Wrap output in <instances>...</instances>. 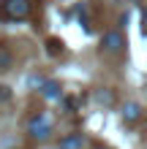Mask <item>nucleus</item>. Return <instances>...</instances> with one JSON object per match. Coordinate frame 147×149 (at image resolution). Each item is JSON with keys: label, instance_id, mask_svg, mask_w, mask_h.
Here are the masks:
<instances>
[{"label": "nucleus", "instance_id": "7", "mask_svg": "<svg viewBox=\"0 0 147 149\" xmlns=\"http://www.w3.org/2000/svg\"><path fill=\"white\" fill-rule=\"evenodd\" d=\"M8 63H11V54H8V52H0V65H8Z\"/></svg>", "mask_w": 147, "mask_h": 149}, {"label": "nucleus", "instance_id": "8", "mask_svg": "<svg viewBox=\"0 0 147 149\" xmlns=\"http://www.w3.org/2000/svg\"><path fill=\"white\" fill-rule=\"evenodd\" d=\"M11 98V92H8V87H0V100H8Z\"/></svg>", "mask_w": 147, "mask_h": 149}, {"label": "nucleus", "instance_id": "1", "mask_svg": "<svg viewBox=\"0 0 147 149\" xmlns=\"http://www.w3.org/2000/svg\"><path fill=\"white\" fill-rule=\"evenodd\" d=\"M0 14L6 19H25L30 14V0H3L0 3Z\"/></svg>", "mask_w": 147, "mask_h": 149}, {"label": "nucleus", "instance_id": "6", "mask_svg": "<svg viewBox=\"0 0 147 149\" xmlns=\"http://www.w3.org/2000/svg\"><path fill=\"white\" fill-rule=\"evenodd\" d=\"M38 87H41V92L46 95V98H52V100H57L60 98V90H57V84L55 81H36Z\"/></svg>", "mask_w": 147, "mask_h": 149}, {"label": "nucleus", "instance_id": "5", "mask_svg": "<svg viewBox=\"0 0 147 149\" xmlns=\"http://www.w3.org/2000/svg\"><path fill=\"white\" fill-rule=\"evenodd\" d=\"M139 117H142V106H139V103H125L123 119H125V122H136Z\"/></svg>", "mask_w": 147, "mask_h": 149}, {"label": "nucleus", "instance_id": "2", "mask_svg": "<svg viewBox=\"0 0 147 149\" xmlns=\"http://www.w3.org/2000/svg\"><path fill=\"white\" fill-rule=\"evenodd\" d=\"M27 130H30L33 138H49V133H52V119H49V114H38V117H33Z\"/></svg>", "mask_w": 147, "mask_h": 149}, {"label": "nucleus", "instance_id": "3", "mask_svg": "<svg viewBox=\"0 0 147 149\" xmlns=\"http://www.w3.org/2000/svg\"><path fill=\"white\" fill-rule=\"evenodd\" d=\"M123 46H125V41H123V36H120V33H106V36L101 38V49L109 52V54L123 52Z\"/></svg>", "mask_w": 147, "mask_h": 149}, {"label": "nucleus", "instance_id": "4", "mask_svg": "<svg viewBox=\"0 0 147 149\" xmlns=\"http://www.w3.org/2000/svg\"><path fill=\"white\" fill-rule=\"evenodd\" d=\"M82 144H84V136L82 133H74V136L60 138V149H82Z\"/></svg>", "mask_w": 147, "mask_h": 149}]
</instances>
